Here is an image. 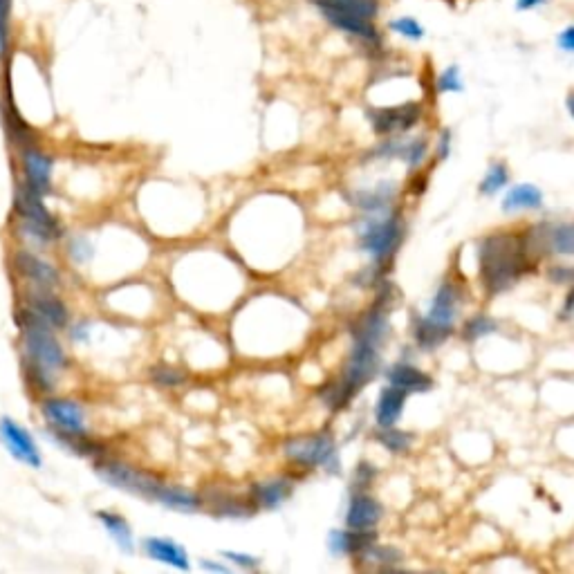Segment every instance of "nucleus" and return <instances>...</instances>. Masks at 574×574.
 Returning a JSON list of instances; mask_svg holds the SVG:
<instances>
[{
    "label": "nucleus",
    "instance_id": "obj_45",
    "mask_svg": "<svg viewBox=\"0 0 574 574\" xmlns=\"http://www.w3.org/2000/svg\"><path fill=\"white\" fill-rule=\"evenodd\" d=\"M566 106H568V113H570V117L574 119V92H570V95H568V99H566Z\"/></svg>",
    "mask_w": 574,
    "mask_h": 574
},
{
    "label": "nucleus",
    "instance_id": "obj_9",
    "mask_svg": "<svg viewBox=\"0 0 574 574\" xmlns=\"http://www.w3.org/2000/svg\"><path fill=\"white\" fill-rule=\"evenodd\" d=\"M0 438H3L7 451L12 453L16 460H21L23 465L32 467V469H41L43 458H41L39 444H36L32 433L23 429L21 424L9 418L0 420Z\"/></svg>",
    "mask_w": 574,
    "mask_h": 574
},
{
    "label": "nucleus",
    "instance_id": "obj_3",
    "mask_svg": "<svg viewBox=\"0 0 574 574\" xmlns=\"http://www.w3.org/2000/svg\"><path fill=\"white\" fill-rule=\"evenodd\" d=\"M18 321H21L23 328V344L27 350V359H32L43 368H48L50 373L66 366V353H63L59 339L54 337V330L48 323H43L27 308L23 312H18Z\"/></svg>",
    "mask_w": 574,
    "mask_h": 574
},
{
    "label": "nucleus",
    "instance_id": "obj_16",
    "mask_svg": "<svg viewBox=\"0 0 574 574\" xmlns=\"http://www.w3.org/2000/svg\"><path fill=\"white\" fill-rule=\"evenodd\" d=\"M384 509L379 505L373 496L368 494H355L350 498L348 512H346V525L350 530H361V532H370L375 530L382 521Z\"/></svg>",
    "mask_w": 574,
    "mask_h": 574
},
{
    "label": "nucleus",
    "instance_id": "obj_5",
    "mask_svg": "<svg viewBox=\"0 0 574 574\" xmlns=\"http://www.w3.org/2000/svg\"><path fill=\"white\" fill-rule=\"evenodd\" d=\"M285 456L301 467H323L328 471H339L337 444L328 433L301 435L285 442Z\"/></svg>",
    "mask_w": 574,
    "mask_h": 574
},
{
    "label": "nucleus",
    "instance_id": "obj_15",
    "mask_svg": "<svg viewBox=\"0 0 574 574\" xmlns=\"http://www.w3.org/2000/svg\"><path fill=\"white\" fill-rule=\"evenodd\" d=\"M205 505L209 507V512L216 518H252L256 514V503L252 501V496H240L234 492H214L205 498Z\"/></svg>",
    "mask_w": 574,
    "mask_h": 574
},
{
    "label": "nucleus",
    "instance_id": "obj_2",
    "mask_svg": "<svg viewBox=\"0 0 574 574\" xmlns=\"http://www.w3.org/2000/svg\"><path fill=\"white\" fill-rule=\"evenodd\" d=\"M532 254L539 256L530 234H492L480 243V281L489 296H498L523 279Z\"/></svg>",
    "mask_w": 574,
    "mask_h": 574
},
{
    "label": "nucleus",
    "instance_id": "obj_31",
    "mask_svg": "<svg viewBox=\"0 0 574 574\" xmlns=\"http://www.w3.org/2000/svg\"><path fill=\"white\" fill-rule=\"evenodd\" d=\"M509 182V171L503 162H494L489 166V171L485 173L483 182H480V193H485V196H494V193L501 191L503 187H507Z\"/></svg>",
    "mask_w": 574,
    "mask_h": 574
},
{
    "label": "nucleus",
    "instance_id": "obj_10",
    "mask_svg": "<svg viewBox=\"0 0 574 574\" xmlns=\"http://www.w3.org/2000/svg\"><path fill=\"white\" fill-rule=\"evenodd\" d=\"M422 117V106L415 104H404V106H391V108H379L370 113V122H373V131L377 135H397L406 133L420 122Z\"/></svg>",
    "mask_w": 574,
    "mask_h": 574
},
{
    "label": "nucleus",
    "instance_id": "obj_29",
    "mask_svg": "<svg viewBox=\"0 0 574 574\" xmlns=\"http://www.w3.org/2000/svg\"><path fill=\"white\" fill-rule=\"evenodd\" d=\"M388 200H391V187H382L377 191H359L353 196V202L359 207L368 211V214H375V211H384Z\"/></svg>",
    "mask_w": 574,
    "mask_h": 574
},
{
    "label": "nucleus",
    "instance_id": "obj_19",
    "mask_svg": "<svg viewBox=\"0 0 574 574\" xmlns=\"http://www.w3.org/2000/svg\"><path fill=\"white\" fill-rule=\"evenodd\" d=\"M153 501L164 505L166 509H173V512H182V514L200 512L202 505H205V501H202L193 489L180 487V485H166V483L157 487Z\"/></svg>",
    "mask_w": 574,
    "mask_h": 574
},
{
    "label": "nucleus",
    "instance_id": "obj_12",
    "mask_svg": "<svg viewBox=\"0 0 574 574\" xmlns=\"http://www.w3.org/2000/svg\"><path fill=\"white\" fill-rule=\"evenodd\" d=\"M21 164L27 187L34 189L36 193H41V196H48L52 191V171H54L52 157L30 144L21 151Z\"/></svg>",
    "mask_w": 574,
    "mask_h": 574
},
{
    "label": "nucleus",
    "instance_id": "obj_23",
    "mask_svg": "<svg viewBox=\"0 0 574 574\" xmlns=\"http://www.w3.org/2000/svg\"><path fill=\"white\" fill-rule=\"evenodd\" d=\"M386 379H388V384L402 388V391L406 393H427L433 386L431 377L427 373H422L420 368H415L411 364H404V361L388 368Z\"/></svg>",
    "mask_w": 574,
    "mask_h": 574
},
{
    "label": "nucleus",
    "instance_id": "obj_26",
    "mask_svg": "<svg viewBox=\"0 0 574 574\" xmlns=\"http://www.w3.org/2000/svg\"><path fill=\"white\" fill-rule=\"evenodd\" d=\"M379 153L388 157H400L409 166H420L424 155H427V140H413V142H386Z\"/></svg>",
    "mask_w": 574,
    "mask_h": 574
},
{
    "label": "nucleus",
    "instance_id": "obj_33",
    "mask_svg": "<svg viewBox=\"0 0 574 574\" xmlns=\"http://www.w3.org/2000/svg\"><path fill=\"white\" fill-rule=\"evenodd\" d=\"M151 379H153V384L162 386V388H178L187 382V377H184L182 370L171 368V366L151 368Z\"/></svg>",
    "mask_w": 574,
    "mask_h": 574
},
{
    "label": "nucleus",
    "instance_id": "obj_22",
    "mask_svg": "<svg viewBox=\"0 0 574 574\" xmlns=\"http://www.w3.org/2000/svg\"><path fill=\"white\" fill-rule=\"evenodd\" d=\"M373 543H375L373 530L361 532V530H350V527L348 530H335L328 539L330 552L346 554V557H361Z\"/></svg>",
    "mask_w": 574,
    "mask_h": 574
},
{
    "label": "nucleus",
    "instance_id": "obj_24",
    "mask_svg": "<svg viewBox=\"0 0 574 574\" xmlns=\"http://www.w3.org/2000/svg\"><path fill=\"white\" fill-rule=\"evenodd\" d=\"M97 518H99V523L106 527L110 539L117 543L119 550H124V552L133 550V530L122 514L101 509V512H97Z\"/></svg>",
    "mask_w": 574,
    "mask_h": 574
},
{
    "label": "nucleus",
    "instance_id": "obj_11",
    "mask_svg": "<svg viewBox=\"0 0 574 574\" xmlns=\"http://www.w3.org/2000/svg\"><path fill=\"white\" fill-rule=\"evenodd\" d=\"M41 411L43 418L54 427V431L86 433V413H83L77 402L63 400V397H45Z\"/></svg>",
    "mask_w": 574,
    "mask_h": 574
},
{
    "label": "nucleus",
    "instance_id": "obj_42",
    "mask_svg": "<svg viewBox=\"0 0 574 574\" xmlns=\"http://www.w3.org/2000/svg\"><path fill=\"white\" fill-rule=\"evenodd\" d=\"M548 0H516V9L518 12H532V9L543 7Z\"/></svg>",
    "mask_w": 574,
    "mask_h": 574
},
{
    "label": "nucleus",
    "instance_id": "obj_32",
    "mask_svg": "<svg viewBox=\"0 0 574 574\" xmlns=\"http://www.w3.org/2000/svg\"><path fill=\"white\" fill-rule=\"evenodd\" d=\"M377 440L388 451L404 453V451H409L411 442H413V435L406 433V431L395 429V427H386V429H382V431L377 433Z\"/></svg>",
    "mask_w": 574,
    "mask_h": 574
},
{
    "label": "nucleus",
    "instance_id": "obj_27",
    "mask_svg": "<svg viewBox=\"0 0 574 574\" xmlns=\"http://www.w3.org/2000/svg\"><path fill=\"white\" fill-rule=\"evenodd\" d=\"M545 245H548V252L574 256V222L545 229Z\"/></svg>",
    "mask_w": 574,
    "mask_h": 574
},
{
    "label": "nucleus",
    "instance_id": "obj_21",
    "mask_svg": "<svg viewBox=\"0 0 574 574\" xmlns=\"http://www.w3.org/2000/svg\"><path fill=\"white\" fill-rule=\"evenodd\" d=\"M406 391L397 386L388 384L382 395H379L377 406H375V420L379 424V429H386V427H395L397 422L402 418V411H404V404H406Z\"/></svg>",
    "mask_w": 574,
    "mask_h": 574
},
{
    "label": "nucleus",
    "instance_id": "obj_34",
    "mask_svg": "<svg viewBox=\"0 0 574 574\" xmlns=\"http://www.w3.org/2000/svg\"><path fill=\"white\" fill-rule=\"evenodd\" d=\"M335 3L346 12L368 18V21H375L379 14V0H335Z\"/></svg>",
    "mask_w": 574,
    "mask_h": 574
},
{
    "label": "nucleus",
    "instance_id": "obj_14",
    "mask_svg": "<svg viewBox=\"0 0 574 574\" xmlns=\"http://www.w3.org/2000/svg\"><path fill=\"white\" fill-rule=\"evenodd\" d=\"M456 317H458V287L453 283H442L438 287V292H435L431 310L424 319L433 323L435 328H440L447 332V335H451Z\"/></svg>",
    "mask_w": 574,
    "mask_h": 574
},
{
    "label": "nucleus",
    "instance_id": "obj_43",
    "mask_svg": "<svg viewBox=\"0 0 574 574\" xmlns=\"http://www.w3.org/2000/svg\"><path fill=\"white\" fill-rule=\"evenodd\" d=\"M552 279H557V281H568V279H574V267H572V270H570V267H559V270L552 274Z\"/></svg>",
    "mask_w": 574,
    "mask_h": 574
},
{
    "label": "nucleus",
    "instance_id": "obj_44",
    "mask_svg": "<svg viewBox=\"0 0 574 574\" xmlns=\"http://www.w3.org/2000/svg\"><path fill=\"white\" fill-rule=\"evenodd\" d=\"M202 568H207V570H216V572H227V568L216 566V563H211V561H202Z\"/></svg>",
    "mask_w": 574,
    "mask_h": 574
},
{
    "label": "nucleus",
    "instance_id": "obj_39",
    "mask_svg": "<svg viewBox=\"0 0 574 574\" xmlns=\"http://www.w3.org/2000/svg\"><path fill=\"white\" fill-rule=\"evenodd\" d=\"M222 557L229 559L231 563H236V566L245 568V570H252L258 566V559L252 557V554H240V552H222Z\"/></svg>",
    "mask_w": 574,
    "mask_h": 574
},
{
    "label": "nucleus",
    "instance_id": "obj_6",
    "mask_svg": "<svg viewBox=\"0 0 574 574\" xmlns=\"http://www.w3.org/2000/svg\"><path fill=\"white\" fill-rule=\"evenodd\" d=\"M97 474L101 480H106L108 485L124 489V492H131L137 496H144L148 498V501H153L157 487L162 485V480L155 474H151V471H144L140 467L126 465V462H117V460L99 462Z\"/></svg>",
    "mask_w": 574,
    "mask_h": 574
},
{
    "label": "nucleus",
    "instance_id": "obj_20",
    "mask_svg": "<svg viewBox=\"0 0 574 574\" xmlns=\"http://www.w3.org/2000/svg\"><path fill=\"white\" fill-rule=\"evenodd\" d=\"M252 501L258 509H279L292 496V480L270 478L252 487Z\"/></svg>",
    "mask_w": 574,
    "mask_h": 574
},
{
    "label": "nucleus",
    "instance_id": "obj_38",
    "mask_svg": "<svg viewBox=\"0 0 574 574\" xmlns=\"http://www.w3.org/2000/svg\"><path fill=\"white\" fill-rule=\"evenodd\" d=\"M9 16H12V0H0V57L9 45Z\"/></svg>",
    "mask_w": 574,
    "mask_h": 574
},
{
    "label": "nucleus",
    "instance_id": "obj_36",
    "mask_svg": "<svg viewBox=\"0 0 574 574\" xmlns=\"http://www.w3.org/2000/svg\"><path fill=\"white\" fill-rule=\"evenodd\" d=\"M494 330H496V323L489 317H474L471 321H467L465 332H462V335H465L467 341H476L485 335H492Z\"/></svg>",
    "mask_w": 574,
    "mask_h": 574
},
{
    "label": "nucleus",
    "instance_id": "obj_13",
    "mask_svg": "<svg viewBox=\"0 0 574 574\" xmlns=\"http://www.w3.org/2000/svg\"><path fill=\"white\" fill-rule=\"evenodd\" d=\"M27 310L34 312L43 323H48L52 330H61L68 326V308L61 299H57L50 290H36L27 294Z\"/></svg>",
    "mask_w": 574,
    "mask_h": 574
},
{
    "label": "nucleus",
    "instance_id": "obj_40",
    "mask_svg": "<svg viewBox=\"0 0 574 574\" xmlns=\"http://www.w3.org/2000/svg\"><path fill=\"white\" fill-rule=\"evenodd\" d=\"M557 45L563 52L574 54V25L563 27V30L557 36Z\"/></svg>",
    "mask_w": 574,
    "mask_h": 574
},
{
    "label": "nucleus",
    "instance_id": "obj_1",
    "mask_svg": "<svg viewBox=\"0 0 574 574\" xmlns=\"http://www.w3.org/2000/svg\"><path fill=\"white\" fill-rule=\"evenodd\" d=\"M386 332H388L386 308L384 303H375V308L368 310L364 317L357 321V326L353 330L355 339L353 353H350L344 375H341L337 384L328 386L326 391L321 393L330 409H341V406H346L353 400L355 393L361 391V388L377 375L379 346H382Z\"/></svg>",
    "mask_w": 574,
    "mask_h": 574
},
{
    "label": "nucleus",
    "instance_id": "obj_4",
    "mask_svg": "<svg viewBox=\"0 0 574 574\" xmlns=\"http://www.w3.org/2000/svg\"><path fill=\"white\" fill-rule=\"evenodd\" d=\"M14 211L23 222V231H27V236L39 240V243H52L61 236L59 222L45 207L43 196L27 187V184L18 187L14 193Z\"/></svg>",
    "mask_w": 574,
    "mask_h": 574
},
{
    "label": "nucleus",
    "instance_id": "obj_37",
    "mask_svg": "<svg viewBox=\"0 0 574 574\" xmlns=\"http://www.w3.org/2000/svg\"><path fill=\"white\" fill-rule=\"evenodd\" d=\"M361 557L368 559V561H375V563H386V566H393L402 559V554L397 552L395 548H386V545H370V548L361 554Z\"/></svg>",
    "mask_w": 574,
    "mask_h": 574
},
{
    "label": "nucleus",
    "instance_id": "obj_17",
    "mask_svg": "<svg viewBox=\"0 0 574 574\" xmlns=\"http://www.w3.org/2000/svg\"><path fill=\"white\" fill-rule=\"evenodd\" d=\"M14 267L18 274L43 287V290H52V287L59 285V272L50 263H45L43 258L25 252V249L14 256Z\"/></svg>",
    "mask_w": 574,
    "mask_h": 574
},
{
    "label": "nucleus",
    "instance_id": "obj_35",
    "mask_svg": "<svg viewBox=\"0 0 574 574\" xmlns=\"http://www.w3.org/2000/svg\"><path fill=\"white\" fill-rule=\"evenodd\" d=\"M435 86H438V92H442V95H447V92H462V90H465V83H462L460 68L458 66H449L447 70H442L438 81H435Z\"/></svg>",
    "mask_w": 574,
    "mask_h": 574
},
{
    "label": "nucleus",
    "instance_id": "obj_30",
    "mask_svg": "<svg viewBox=\"0 0 574 574\" xmlns=\"http://www.w3.org/2000/svg\"><path fill=\"white\" fill-rule=\"evenodd\" d=\"M388 30L395 32V34H400L402 39L413 41V43L422 41L424 34H427V30H424V25L418 21V18H413V16L395 18V21L388 23Z\"/></svg>",
    "mask_w": 574,
    "mask_h": 574
},
{
    "label": "nucleus",
    "instance_id": "obj_8",
    "mask_svg": "<svg viewBox=\"0 0 574 574\" xmlns=\"http://www.w3.org/2000/svg\"><path fill=\"white\" fill-rule=\"evenodd\" d=\"M310 3L317 7L319 14L326 18L332 27H337L339 32H346L350 36H355V39L366 41V43L379 41L377 27L373 21H368V18H361V16L346 12V9H341L335 0H310Z\"/></svg>",
    "mask_w": 574,
    "mask_h": 574
},
{
    "label": "nucleus",
    "instance_id": "obj_28",
    "mask_svg": "<svg viewBox=\"0 0 574 574\" xmlns=\"http://www.w3.org/2000/svg\"><path fill=\"white\" fill-rule=\"evenodd\" d=\"M413 337H415V344L424 350H433L438 348L444 339L449 335L440 328H435L433 323H429L424 317H418L413 321Z\"/></svg>",
    "mask_w": 574,
    "mask_h": 574
},
{
    "label": "nucleus",
    "instance_id": "obj_7",
    "mask_svg": "<svg viewBox=\"0 0 574 574\" xmlns=\"http://www.w3.org/2000/svg\"><path fill=\"white\" fill-rule=\"evenodd\" d=\"M404 238V225L397 216L370 220L361 229V249L373 258L375 263H386L395 254Z\"/></svg>",
    "mask_w": 574,
    "mask_h": 574
},
{
    "label": "nucleus",
    "instance_id": "obj_41",
    "mask_svg": "<svg viewBox=\"0 0 574 574\" xmlns=\"http://www.w3.org/2000/svg\"><path fill=\"white\" fill-rule=\"evenodd\" d=\"M449 153H451V133L442 131L440 142H438V157L440 160H447Z\"/></svg>",
    "mask_w": 574,
    "mask_h": 574
},
{
    "label": "nucleus",
    "instance_id": "obj_25",
    "mask_svg": "<svg viewBox=\"0 0 574 574\" xmlns=\"http://www.w3.org/2000/svg\"><path fill=\"white\" fill-rule=\"evenodd\" d=\"M543 205V193L534 184H518L503 198V211L539 209Z\"/></svg>",
    "mask_w": 574,
    "mask_h": 574
},
{
    "label": "nucleus",
    "instance_id": "obj_18",
    "mask_svg": "<svg viewBox=\"0 0 574 574\" xmlns=\"http://www.w3.org/2000/svg\"><path fill=\"white\" fill-rule=\"evenodd\" d=\"M142 548L146 552L148 559L160 561L164 566H171L175 570H189V554L182 548L180 543H175L171 539H164V536H148L144 539Z\"/></svg>",
    "mask_w": 574,
    "mask_h": 574
}]
</instances>
